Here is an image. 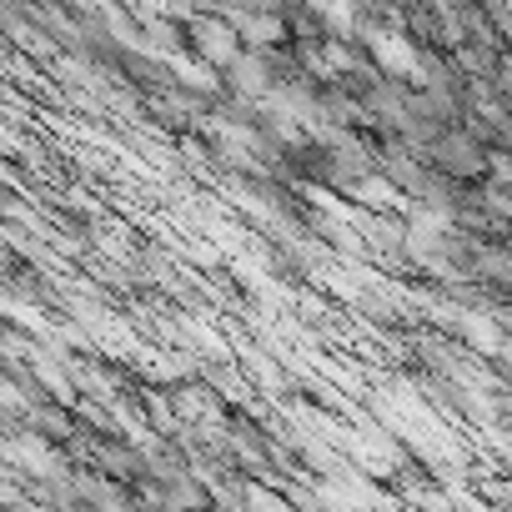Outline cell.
Instances as JSON below:
<instances>
[{"mask_svg":"<svg viewBox=\"0 0 512 512\" xmlns=\"http://www.w3.org/2000/svg\"><path fill=\"white\" fill-rule=\"evenodd\" d=\"M467 337H472V342H477V347H487V352H492V347H497V332H492V327H487V322H477V317H467Z\"/></svg>","mask_w":512,"mask_h":512,"instance_id":"8992f818","label":"cell"},{"mask_svg":"<svg viewBox=\"0 0 512 512\" xmlns=\"http://www.w3.org/2000/svg\"><path fill=\"white\" fill-rule=\"evenodd\" d=\"M236 86H241V91H267L262 61H236Z\"/></svg>","mask_w":512,"mask_h":512,"instance_id":"5b68a950","label":"cell"},{"mask_svg":"<svg viewBox=\"0 0 512 512\" xmlns=\"http://www.w3.org/2000/svg\"><path fill=\"white\" fill-rule=\"evenodd\" d=\"M467 151H472V146H467V141H457V136H452V141H447V146H442V161H447V166H452V171H477V166H482V156H467Z\"/></svg>","mask_w":512,"mask_h":512,"instance_id":"277c9868","label":"cell"},{"mask_svg":"<svg viewBox=\"0 0 512 512\" xmlns=\"http://www.w3.org/2000/svg\"><path fill=\"white\" fill-rule=\"evenodd\" d=\"M196 46H201L211 61H236V36H231L221 21H201V26H196Z\"/></svg>","mask_w":512,"mask_h":512,"instance_id":"6da1fadb","label":"cell"},{"mask_svg":"<svg viewBox=\"0 0 512 512\" xmlns=\"http://www.w3.org/2000/svg\"><path fill=\"white\" fill-rule=\"evenodd\" d=\"M372 46H377V56H382L387 66H397V71H407V76L417 71V61H412V51H407V46H397V41H382V36H377Z\"/></svg>","mask_w":512,"mask_h":512,"instance_id":"3957f363","label":"cell"},{"mask_svg":"<svg viewBox=\"0 0 512 512\" xmlns=\"http://www.w3.org/2000/svg\"><path fill=\"white\" fill-rule=\"evenodd\" d=\"M246 41H256V46H272L277 36H282V21L277 16H241V26H236Z\"/></svg>","mask_w":512,"mask_h":512,"instance_id":"7a4b0ae2","label":"cell"}]
</instances>
